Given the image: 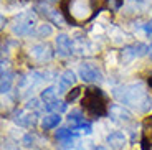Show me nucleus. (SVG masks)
Returning <instances> with one entry per match:
<instances>
[{"instance_id": "nucleus-5", "label": "nucleus", "mask_w": 152, "mask_h": 150, "mask_svg": "<svg viewBox=\"0 0 152 150\" xmlns=\"http://www.w3.org/2000/svg\"><path fill=\"white\" fill-rule=\"evenodd\" d=\"M145 53H149V48L144 45V43H137V45H129V46H124L121 51V56L124 63H129L132 61L134 58H139V56H144Z\"/></svg>"}, {"instance_id": "nucleus-20", "label": "nucleus", "mask_w": 152, "mask_h": 150, "mask_svg": "<svg viewBox=\"0 0 152 150\" xmlns=\"http://www.w3.org/2000/svg\"><path fill=\"white\" fill-rule=\"evenodd\" d=\"M42 102H40V99H30L28 101V104L25 106V109H28L30 112H35V114H38L40 111H42Z\"/></svg>"}, {"instance_id": "nucleus-21", "label": "nucleus", "mask_w": 152, "mask_h": 150, "mask_svg": "<svg viewBox=\"0 0 152 150\" xmlns=\"http://www.w3.org/2000/svg\"><path fill=\"white\" fill-rule=\"evenodd\" d=\"M73 130H75V134H91L93 125L89 124V122H83V124L73 127Z\"/></svg>"}, {"instance_id": "nucleus-6", "label": "nucleus", "mask_w": 152, "mask_h": 150, "mask_svg": "<svg viewBox=\"0 0 152 150\" xmlns=\"http://www.w3.org/2000/svg\"><path fill=\"white\" fill-rule=\"evenodd\" d=\"M30 56L37 60L38 63H45L53 58V50L48 43H40V45H35L30 48Z\"/></svg>"}, {"instance_id": "nucleus-18", "label": "nucleus", "mask_w": 152, "mask_h": 150, "mask_svg": "<svg viewBox=\"0 0 152 150\" xmlns=\"http://www.w3.org/2000/svg\"><path fill=\"white\" fill-rule=\"evenodd\" d=\"M45 109L46 111H51V114H60V112H63V111H66V102L61 101V99H56L55 102L45 106Z\"/></svg>"}, {"instance_id": "nucleus-2", "label": "nucleus", "mask_w": 152, "mask_h": 150, "mask_svg": "<svg viewBox=\"0 0 152 150\" xmlns=\"http://www.w3.org/2000/svg\"><path fill=\"white\" fill-rule=\"evenodd\" d=\"M113 96L118 99L119 102L126 106H139L142 102H147L145 98V91L142 87L141 83H134V84H126V86L116 87L113 91Z\"/></svg>"}, {"instance_id": "nucleus-19", "label": "nucleus", "mask_w": 152, "mask_h": 150, "mask_svg": "<svg viewBox=\"0 0 152 150\" xmlns=\"http://www.w3.org/2000/svg\"><path fill=\"white\" fill-rule=\"evenodd\" d=\"M68 120H69V124H71V127H76V125H80V124H83V122H86V120H84V117H83V114H81L80 111H73V112H69Z\"/></svg>"}, {"instance_id": "nucleus-28", "label": "nucleus", "mask_w": 152, "mask_h": 150, "mask_svg": "<svg viewBox=\"0 0 152 150\" xmlns=\"http://www.w3.org/2000/svg\"><path fill=\"white\" fill-rule=\"evenodd\" d=\"M149 56H151V60H152V43H151V46H149Z\"/></svg>"}, {"instance_id": "nucleus-27", "label": "nucleus", "mask_w": 152, "mask_h": 150, "mask_svg": "<svg viewBox=\"0 0 152 150\" xmlns=\"http://www.w3.org/2000/svg\"><path fill=\"white\" fill-rule=\"evenodd\" d=\"M147 83H149V86H151V89H152V71H151V74H149V79H147Z\"/></svg>"}, {"instance_id": "nucleus-11", "label": "nucleus", "mask_w": 152, "mask_h": 150, "mask_svg": "<svg viewBox=\"0 0 152 150\" xmlns=\"http://www.w3.org/2000/svg\"><path fill=\"white\" fill-rule=\"evenodd\" d=\"M37 10H40V13H43V15H46L50 20H53L55 23H58V25H61L63 23V18H61V15L58 13L55 8H51L48 4H43V2H40V4L37 5Z\"/></svg>"}, {"instance_id": "nucleus-14", "label": "nucleus", "mask_w": 152, "mask_h": 150, "mask_svg": "<svg viewBox=\"0 0 152 150\" xmlns=\"http://www.w3.org/2000/svg\"><path fill=\"white\" fill-rule=\"evenodd\" d=\"M61 122L60 114H48L42 119V129L43 130H51V129L58 127V124Z\"/></svg>"}, {"instance_id": "nucleus-1", "label": "nucleus", "mask_w": 152, "mask_h": 150, "mask_svg": "<svg viewBox=\"0 0 152 150\" xmlns=\"http://www.w3.org/2000/svg\"><path fill=\"white\" fill-rule=\"evenodd\" d=\"M84 111L93 117H103L107 114L106 96L99 87H88L84 91V98L81 101Z\"/></svg>"}, {"instance_id": "nucleus-7", "label": "nucleus", "mask_w": 152, "mask_h": 150, "mask_svg": "<svg viewBox=\"0 0 152 150\" xmlns=\"http://www.w3.org/2000/svg\"><path fill=\"white\" fill-rule=\"evenodd\" d=\"M55 45H56V51L60 56L66 58V56H71L73 55V43H71V38L68 35L60 33L55 38Z\"/></svg>"}, {"instance_id": "nucleus-9", "label": "nucleus", "mask_w": 152, "mask_h": 150, "mask_svg": "<svg viewBox=\"0 0 152 150\" xmlns=\"http://www.w3.org/2000/svg\"><path fill=\"white\" fill-rule=\"evenodd\" d=\"M106 142L113 150H121V149H124V145H126V135L119 130L111 132L106 137Z\"/></svg>"}, {"instance_id": "nucleus-4", "label": "nucleus", "mask_w": 152, "mask_h": 150, "mask_svg": "<svg viewBox=\"0 0 152 150\" xmlns=\"http://www.w3.org/2000/svg\"><path fill=\"white\" fill-rule=\"evenodd\" d=\"M80 78L84 83H101L103 81V73L96 64L83 63L80 66Z\"/></svg>"}, {"instance_id": "nucleus-13", "label": "nucleus", "mask_w": 152, "mask_h": 150, "mask_svg": "<svg viewBox=\"0 0 152 150\" xmlns=\"http://www.w3.org/2000/svg\"><path fill=\"white\" fill-rule=\"evenodd\" d=\"M109 116L116 122H127V120H131V112L126 111L122 106H113L109 111Z\"/></svg>"}, {"instance_id": "nucleus-17", "label": "nucleus", "mask_w": 152, "mask_h": 150, "mask_svg": "<svg viewBox=\"0 0 152 150\" xmlns=\"http://www.w3.org/2000/svg\"><path fill=\"white\" fill-rule=\"evenodd\" d=\"M142 127H144V130H142V140H145L147 143L152 145V116L145 117Z\"/></svg>"}, {"instance_id": "nucleus-26", "label": "nucleus", "mask_w": 152, "mask_h": 150, "mask_svg": "<svg viewBox=\"0 0 152 150\" xmlns=\"http://www.w3.org/2000/svg\"><path fill=\"white\" fill-rule=\"evenodd\" d=\"M5 150H18V147H15V145H7V147H5Z\"/></svg>"}, {"instance_id": "nucleus-23", "label": "nucleus", "mask_w": 152, "mask_h": 150, "mask_svg": "<svg viewBox=\"0 0 152 150\" xmlns=\"http://www.w3.org/2000/svg\"><path fill=\"white\" fill-rule=\"evenodd\" d=\"M81 91H83L81 87H75V89H71V92L66 94V102H73V101H75V99L81 94Z\"/></svg>"}, {"instance_id": "nucleus-3", "label": "nucleus", "mask_w": 152, "mask_h": 150, "mask_svg": "<svg viewBox=\"0 0 152 150\" xmlns=\"http://www.w3.org/2000/svg\"><path fill=\"white\" fill-rule=\"evenodd\" d=\"M35 25H37V20H35L33 13H20L18 17H15L13 20V25H12V31L18 36H27L33 31Z\"/></svg>"}, {"instance_id": "nucleus-25", "label": "nucleus", "mask_w": 152, "mask_h": 150, "mask_svg": "<svg viewBox=\"0 0 152 150\" xmlns=\"http://www.w3.org/2000/svg\"><path fill=\"white\" fill-rule=\"evenodd\" d=\"M144 30L147 31L149 35H152V22H151V23H147V25H144Z\"/></svg>"}, {"instance_id": "nucleus-16", "label": "nucleus", "mask_w": 152, "mask_h": 150, "mask_svg": "<svg viewBox=\"0 0 152 150\" xmlns=\"http://www.w3.org/2000/svg\"><path fill=\"white\" fill-rule=\"evenodd\" d=\"M56 99H58V96H56V89H55L53 86H50V87H46V89H43V91H42V101L45 102L43 106L51 104V102H55Z\"/></svg>"}, {"instance_id": "nucleus-15", "label": "nucleus", "mask_w": 152, "mask_h": 150, "mask_svg": "<svg viewBox=\"0 0 152 150\" xmlns=\"http://www.w3.org/2000/svg\"><path fill=\"white\" fill-rule=\"evenodd\" d=\"M55 137H56L58 142L65 143V145H73V132L69 130V129H66V127L58 129L56 134H55Z\"/></svg>"}, {"instance_id": "nucleus-22", "label": "nucleus", "mask_w": 152, "mask_h": 150, "mask_svg": "<svg viewBox=\"0 0 152 150\" xmlns=\"http://www.w3.org/2000/svg\"><path fill=\"white\" fill-rule=\"evenodd\" d=\"M37 35L38 36H48V35H51V26L50 25H38Z\"/></svg>"}, {"instance_id": "nucleus-24", "label": "nucleus", "mask_w": 152, "mask_h": 150, "mask_svg": "<svg viewBox=\"0 0 152 150\" xmlns=\"http://www.w3.org/2000/svg\"><path fill=\"white\" fill-rule=\"evenodd\" d=\"M33 142H35V137L31 134H27V135H23V139H22V143L25 147H31L33 145Z\"/></svg>"}, {"instance_id": "nucleus-10", "label": "nucleus", "mask_w": 152, "mask_h": 150, "mask_svg": "<svg viewBox=\"0 0 152 150\" xmlns=\"http://www.w3.org/2000/svg\"><path fill=\"white\" fill-rule=\"evenodd\" d=\"M75 81H76L75 73H73L71 69H66V71L61 74L60 81H58V92H66L68 89H71Z\"/></svg>"}, {"instance_id": "nucleus-12", "label": "nucleus", "mask_w": 152, "mask_h": 150, "mask_svg": "<svg viewBox=\"0 0 152 150\" xmlns=\"http://www.w3.org/2000/svg\"><path fill=\"white\" fill-rule=\"evenodd\" d=\"M2 86H0V89H2V92L7 94L8 91H10L12 87V81H13V71H12L8 66H5V61H2Z\"/></svg>"}, {"instance_id": "nucleus-29", "label": "nucleus", "mask_w": 152, "mask_h": 150, "mask_svg": "<svg viewBox=\"0 0 152 150\" xmlns=\"http://www.w3.org/2000/svg\"><path fill=\"white\" fill-rule=\"evenodd\" d=\"M93 150H107V149H104V147H101V145H99V147H94Z\"/></svg>"}, {"instance_id": "nucleus-8", "label": "nucleus", "mask_w": 152, "mask_h": 150, "mask_svg": "<svg viewBox=\"0 0 152 150\" xmlns=\"http://www.w3.org/2000/svg\"><path fill=\"white\" fill-rule=\"evenodd\" d=\"M13 120H15V124L22 125V127H33L37 122V114L30 112L28 109H20L15 112Z\"/></svg>"}]
</instances>
